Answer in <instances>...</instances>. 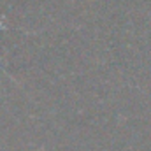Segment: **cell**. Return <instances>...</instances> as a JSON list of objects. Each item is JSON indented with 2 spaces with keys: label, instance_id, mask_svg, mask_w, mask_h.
Listing matches in <instances>:
<instances>
[{
  "label": "cell",
  "instance_id": "1",
  "mask_svg": "<svg viewBox=\"0 0 151 151\" xmlns=\"http://www.w3.org/2000/svg\"><path fill=\"white\" fill-rule=\"evenodd\" d=\"M4 27H5V25H4V23H2V21H0V28H4Z\"/></svg>",
  "mask_w": 151,
  "mask_h": 151
}]
</instances>
